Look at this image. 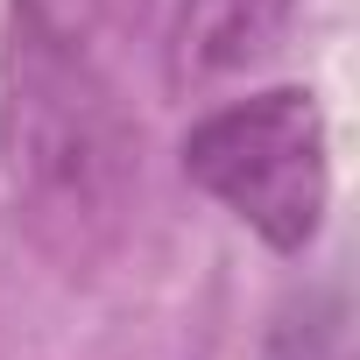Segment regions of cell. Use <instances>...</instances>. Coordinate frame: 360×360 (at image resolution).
<instances>
[{
	"instance_id": "obj_1",
	"label": "cell",
	"mask_w": 360,
	"mask_h": 360,
	"mask_svg": "<svg viewBox=\"0 0 360 360\" xmlns=\"http://www.w3.org/2000/svg\"><path fill=\"white\" fill-rule=\"evenodd\" d=\"M184 176L198 191H212L240 226H255L276 255H304L332 198L318 99L297 85H276V92L205 113L184 134Z\"/></svg>"
},
{
	"instance_id": "obj_3",
	"label": "cell",
	"mask_w": 360,
	"mask_h": 360,
	"mask_svg": "<svg viewBox=\"0 0 360 360\" xmlns=\"http://www.w3.org/2000/svg\"><path fill=\"white\" fill-rule=\"evenodd\" d=\"M297 0H184L176 8V78H226L276 50Z\"/></svg>"
},
{
	"instance_id": "obj_2",
	"label": "cell",
	"mask_w": 360,
	"mask_h": 360,
	"mask_svg": "<svg viewBox=\"0 0 360 360\" xmlns=\"http://www.w3.org/2000/svg\"><path fill=\"white\" fill-rule=\"evenodd\" d=\"M8 141H15V169H29V184L64 191V198L106 191V176L127 155L120 148V120H113L106 92L92 85L85 57L43 15H29L22 36H15Z\"/></svg>"
}]
</instances>
